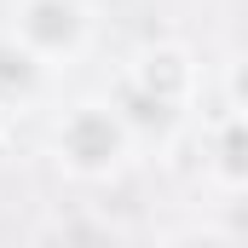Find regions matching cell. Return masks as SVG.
<instances>
[{
  "mask_svg": "<svg viewBox=\"0 0 248 248\" xmlns=\"http://www.w3.org/2000/svg\"><path fill=\"white\" fill-rule=\"evenodd\" d=\"M190 93H196V58H190L185 46H173V41H162V46H144L133 69H127L122 93L110 98L116 110H122L127 127L139 122H168V116H179L190 104Z\"/></svg>",
  "mask_w": 248,
  "mask_h": 248,
  "instance_id": "cell-2",
  "label": "cell"
},
{
  "mask_svg": "<svg viewBox=\"0 0 248 248\" xmlns=\"http://www.w3.org/2000/svg\"><path fill=\"white\" fill-rule=\"evenodd\" d=\"M0 144H6V104H0Z\"/></svg>",
  "mask_w": 248,
  "mask_h": 248,
  "instance_id": "cell-6",
  "label": "cell"
},
{
  "mask_svg": "<svg viewBox=\"0 0 248 248\" xmlns=\"http://www.w3.org/2000/svg\"><path fill=\"white\" fill-rule=\"evenodd\" d=\"M52 150H58V168L69 179H110L122 173V162L133 156V127L122 122L116 104H98V98H81L63 110L58 133H52Z\"/></svg>",
  "mask_w": 248,
  "mask_h": 248,
  "instance_id": "cell-1",
  "label": "cell"
},
{
  "mask_svg": "<svg viewBox=\"0 0 248 248\" xmlns=\"http://www.w3.org/2000/svg\"><path fill=\"white\" fill-rule=\"evenodd\" d=\"M35 81H41V63L29 58L12 35L0 41V104H12V98H29L35 93Z\"/></svg>",
  "mask_w": 248,
  "mask_h": 248,
  "instance_id": "cell-5",
  "label": "cell"
},
{
  "mask_svg": "<svg viewBox=\"0 0 248 248\" xmlns=\"http://www.w3.org/2000/svg\"><path fill=\"white\" fill-rule=\"evenodd\" d=\"M214 173H219V185H225V190H243V185H248V127H243V110H225V122H219Z\"/></svg>",
  "mask_w": 248,
  "mask_h": 248,
  "instance_id": "cell-4",
  "label": "cell"
},
{
  "mask_svg": "<svg viewBox=\"0 0 248 248\" xmlns=\"http://www.w3.org/2000/svg\"><path fill=\"white\" fill-rule=\"evenodd\" d=\"M87 35H93V17H87V0H17L12 6V41L41 63H75L87 52Z\"/></svg>",
  "mask_w": 248,
  "mask_h": 248,
  "instance_id": "cell-3",
  "label": "cell"
}]
</instances>
